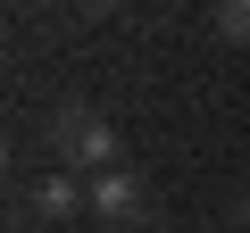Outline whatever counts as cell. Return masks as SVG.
<instances>
[{
	"mask_svg": "<svg viewBox=\"0 0 250 233\" xmlns=\"http://www.w3.org/2000/svg\"><path fill=\"white\" fill-rule=\"evenodd\" d=\"M242 225H250V200H242Z\"/></svg>",
	"mask_w": 250,
	"mask_h": 233,
	"instance_id": "cell-6",
	"label": "cell"
},
{
	"mask_svg": "<svg viewBox=\"0 0 250 233\" xmlns=\"http://www.w3.org/2000/svg\"><path fill=\"white\" fill-rule=\"evenodd\" d=\"M75 9H125V0H75Z\"/></svg>",
	"mask_w": 250,
	"mask_h": 233,
	"instance_id": "cell-5",
	"label": "cell"
},
{
	"mask_svg": "<svg viewBox=\"0 0 250 233\" xmlns=\"http://www.w3.org/2000/svg\"><path fill=\"white\" fill-rule=\"evenodd\" d=\"M50 158H67V167H92V175H108V167H117V125H108L100 108L67 100V108H50Z\"/></svg>",
	"mask_w": 250,
	"mask_h": 233,
	"instance_id": "cell-1",
	"label": "cell"
},
{
	"mask_svg": "<svg viewBox=\"0 0 250 233\" xmlns=\"http://www.w3.org/2000/svg\"><path fill=\"white\" fill-rule=\"evenodd\" d=\"M92 216L100 225H142L150 216V192L125 175V167H108V175H92Z\"/></svg>",
	"mask_w": 250,
	"mask_h": 233,
	"instance_id": "cell-2",
	"label": "cell"
},
{
	"mask_svg": "<svg viewBox=\"0 0 250 233\" xmlns=\"http://www.w3.org/2000/svg\"><path fill=\"white\" fill-rule=\"evenodd\" d=\"M217 34L225 42H250V0H217Z\"/></svg>",
	"mask_w": 250,
	"mask_h": 233,
	"instance_id": "cell-4",
	"label": "cell"
},
{
	"mask_svg": "<svg viewBox=\"0 0 250 233\" xmlns=\"http://www.w3.org/2000/svg\"><path fill=\"white\" fill-rule=\"evenodd\" d=\"M75 208H92V192H75L67 175H42V183H34V216L59 225V216H75Z\"/></svg>",
	"mask_w": 250,
	"mask_h": 233,
	"instance_id": "cell-3",
	"label": "cell"
}]
</instances>
